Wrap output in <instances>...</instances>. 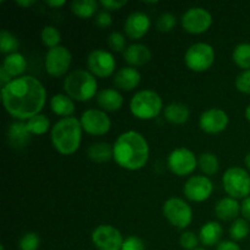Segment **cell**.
<instances>
[{"label":"cell","instance_id":"obj_7","mask_svg":"<svg viewBox=\"0 0 250 250\" xmlns=\"http://www.w3.org/2000/svg\"><path fill=\"white\" fill-rule=\"evenodd\" d=\"M215 60V51L208 43H195L187 49L185 55L186 65L188 68L197 72L207 71Z\"/></svg>","mask_w":250,"mask_h":250},{"label":"cell","instance_id":"obj_48","mask_svg":"<svg viewBox=\"0 0 250 250\" xmlns=\"http://www.w3.org/2000/svg\"><path fill=\"white\" fill-rule=\"evenodd\" d=\"M244 163H246L247 167H248L249 170H250V153H248L246 155V158H244Z\"/></svg>","mask_w":250,"mask_h":250},{"label":"cell","instance_id":"obj_14","mask_svg":"<svg viewBox=\"0 0 250 250\" xmlns=\"http://www.w3.org/2000/svg\"><path fill=\"white\" fill-rule=\"evenodd\" d=\"M81 126L87 133L105 134L111 127V121L104 111L98 109H88L81 116Z\"/></svg>","mask_w":250,"mask_h":250},{"label":"cell","instance_id":"obj_15","mask_svg":"<svg viewBox=\"0 0 250 250\" xmlns=\"http://www.w3.org/2000/svg\"><path fill=\"white\" fill-rule=\"evenodd\" d=\"M212 182L205 176H192L186 181L183 193L192 202H204L211 195Z\"/></svg>","mask_w":250,"mask_h":250},{"label":"cell","instance_id":"obj_17","mask_svg":"<svg viewBox=\"0 0 250 250\" xmlns=\"http://www.w3.org/2000/svg\"><path fill=\"white\" fill-rule=\"evenodd\" d=\"M150 27V19L146 12L134 11L127 16L125 21V32L132 39H139L148 32Z\"/></svg>","mask_w":250,"mask_h":250},{"label":"cell","instance_id":"obj_4","mask_svg":"<svg viewBox=\"0 0 250 250\" xmlns=\"http://www.w3.org/2000/svg\"><path fill=\"white\" fill-rule=\"evenodd\" d=\"M63 89L71 99L87 102L98 94V83L89 71L75 70L68 73L63 81Z\"/></svg>","mask_w":250,"mask_h":250},{"label":"cell","instance_id":"obj_1","mask_svg":"<svg viewBox=\"0 0 250 250\" xmlns=\"http://www.w3.org/2000/svg\"><path fill=\"white\" fill-rule=\"evenodd\" d=\"M2 104L11 116L29 120L36 116L45 104V88L33 76L15 78L1 88Z\"/></svg>","mask_w":250,"mask_h":250},{"label":"cell","instance_id":"obj_37","mask_svg":"<svg viewBox=\"0 0 250 250\" xmlns=\"http://www.w3.org/2000/svg\"><path fill=\"white\" fill-rule=\"evenodd\" d=\"M106 42L107 45L110 46V49H112V50L115 51H121L124 50V49H126L125 48V46H126V38H125L124 34L120 33V32L117 31L111 32V33L107 36Z\"/></svg>","mask_w":250,"mask_h":250},{"label":"cell","instance_id":"obj_29","mask_svg":"<svg viewBox=\"0 0 250 250\" xmlns=\"http://www.w3.org/2000/svg\"><path fill=\"white\" fill-rule=\"evenodd\" d=\"M198 165L200 170L208 176L215 175L219 171V159L212 153H203L198 158Z\"/></svg>","mask_w":250,"mask_h":250},{"label":"cell","instance_id":"obj_22","mask_svg":"<svg viewBox=\"0 0 250 250\" xmlns=\"http://www.w3.org/2000/svg\"><path fill=\"white\" fill-rule=\"evenodd\" d=\"M241 212V205L234 198L226 197L215 205V214L221 220H234Z\"/></svg>","mask_w":250,"mask_h":250},{"label":"cell","instance_id":"obj_35","mask_svg":"<svg viewBox=\"0 0 250 250\" xmlns=\"http://www.w3.org/2000/svg\"><path fill=\"white\" fill-rule=\"evenodd\" d=\"M41 239L36 232H27L20 238L19 248L20 250H37L39 248Z\"/></svg>","mask_w":250,"mask_h":250},{"label":"cell","instance_id":"obj_33","mask_svg":"<svg viewBox=\"0 0 250 250\" xmlns=\"http://www.w3.org/2000/svg\"><path fill=\"white\" fill-rule=\"evenodd\" d=\"M250 226L246 219H236L229 227V236L233 241H242L249 234Z\"/></svg>","mask_w":250,"mask_h":250},{"label":"cell","instance_id":"obj_9","mask_svg":"<svg viewBox=\"0 0 250 250\" xmlns=\"http://www.w3.org/2000/svg\"><path fill=\"white\" fill-rule=\"evenodd\" d=\"M183 28L189 33H203L212 23V16L207 9L199 6L186 10L181 19Z\"/></svg>","mask_w":250,"mask_h":250},{"label":"cell","instance_id":"obj_21","mask_svg":"<svg viewBox=\"0 0 250 250\" xmlns=\"http://www.w3.org/2000/svg\"><path fill=\"white\" fill-rule=\"evenodd\" d=\"M97 103L106 111L119 110L124 104V97L114 88H104L97 94Z\"/></svg>","mask_w":250,"mask_h":250},{"label":"cell","instance_id":"obj_3","mask_svg":"<svg viewBox=\"0 0 250 250\" xmlns=\"http://www.w3.org/2000/svg\"><path fill=\"white\" fill-rule=\"evenodd\" d=\"M82 126L76 117H62L51 128V142L61 154L75 153L81 144Z\"/></svg>","mask_w":250,"mask_h":250},{"label":"cell","instance_id":"obj_32","mask_svg":"<svg viewBox=\"0 0 250 250\" xmlns=\"http://www.w3.org/2000/svg\"><path fill=\"white\" fill-rule=\"evenodd\" d=\"M50 126V121L48 117L43 114H38L36 116L31 117L27 121V128L31 134H43L45 133Z\"/></svg>","mask_w":250,"mask_h":250},{"label":"cell","instance_id":"obj_10","mask_svg":"<svg viewBox=\"0 0 250 250\" xmlns=\"http://www.w3.org/2000/svg\"><path fill=\"white\" fill-rule=\"evenodd\" d=\"M71 60H72V56L66 46L58 45L55 48L49 49L45 54L46 72L54 77L62 76L63 73L67 72Z\"/></svg>","mask_w":250,"mask_h":250},{"label":"cell","instance_id":"obj_39","mask_svg":"<svg viewBox=\"0 0 250 250\" xmlns=\"http://www.w3.org/2000/svg\"><path fill=\"white\" fill-rule=\"evenodd\" d=\"M180 244L186 250H195L198 246V238L192 231H186L181 234Z\"/></svg>","mask_w":250,"mask_h":250},{"label":"cell","instance_id":"obj_44","mask_svg":"<svg viewBox=\"0 0 250 250\" xmlns=\"http://www.w3.org/2000/svg\"><path fill=\"white\" fill-rule=\"evenodd\" d=\"M241 212L243 215V219L250 222V197L246 198L241 204Z\"/></svg>","mask_w":250,"mask_h":250},{"label":"cell","instance_id":"obj_12","mask_svg":"<svg viewBox=\"0 0 250 250\" xmlns=\"http://www.w3.org/2000/svg\"><path fill=\"white\" fill-rule=\"evenodd\" d=\"M92 241L99 250H121L125 239L117 229L110 225H100L93 231Z\"/></svg>","mask_w":250,"mask_h":250},{"label":"cell","instance_id":"obj_43","mask_svg":"<svg viewBox=\"0 0 250 250\" xmlns=\"http://www.w3.org/2000/svg\"><path fill=\"white\" fill-rule=\"evenodd\" d=\"M215 250H241V249H239L238 244H236L234 242L224 241V242H220V243L217 244L216 249Z\"/></svg>","mask_w":250,"mask_h":250},{"label":"cell","instance_id":"obj_20","mask_svg":"<svg viewBox=\"0 0 250 250\" xmlns=\"http://www.w3.org/2000/svg\"><path fill=\"white\" fill-rule=\"evenodd\" d=\"M7 142L12 148H23L31 139V133L27 128V124L19 121L14 122L7 127Z\"/></svg>","mask_w":250,"mask_h":250},{"label":"cell","instance_id":"obj_40","mask_svg":"<svg viewBox=\"0 0 250 250\" xmlns=\"http://www.w3.org/2000/svg\"><path fill=\"white\" fill-rule=\"evenodd\" d=\"M121 250H146V246L139 237L129 236L124 241Z\"/></svg>","mask_w":250,"mask_h":250},{"label":"cell","instance_id":"obj_42","mask_svg":"<svg viewBox=\"0 0 250 250\" xmlns=\"http://www.w3.org/2000/svg\"><path fill=\"white\" fill-rule=\"evenodd\" d=\"M100 4L105 7V10H117L127 4L126 0H102Z\"/></svg>","mask_w":250,"mask_h":250},{"label":"cell","instance_id":"obj_31","mask_svg":"<svg viewBox=\"0 0 250 250\" xmlns=\"http://www.w3.org/2000/svg\"><path fill=\"white\" fill-rule=\"evenodd\" d=\"M19 39L14 36L12 33H10L6 29H2L0 32V51L2 54H14L17 53V49H19Z\"/></svg>","mask_w":250,"mask_h":250},{"label":"cell","instance_id":"obj_27","mask_svg":"<svg viewBox=\"0 0 250 250\" xmlns=\"http://www.w3.org/2000/svg\"><path fill=\"white\" fill-rule=\"evenodd\" d=\"M50 107L59 116L70 117L75 112V104L73 100L67 94H55L50 99Z\"/></svg>","mask_w":250,"mask_h":250},{"label":"cell","instance_id":"obj_5","mask_svg":"<svg viewBox=\"0 0 250 250\" xmlns=\"http://www.w3.org/2000/svg\"><path fill=\"white\" fill-rule=\"evenodd\" d=\"M132 114L141 120H150L158 116L163 107L160 95L150 89L137 92L129 103Z\"/></svg>","mask_w":250,"mask_h":250},{"label":"cell","instance_id":"obj_28","mask_svg":"<svg viewBox=\"0 0 250 250\" xmlns=\"http://www.w3.org/2000/svg\"><path fill=\"white\" fill-rule=\"evenodd\" d=\"M71 10L77 16L87 19L97 15L98 2L95 0H73L71 4Z\"/></svg>","mask_w":250,"mask_h":250},{"label":"cell","instance_id":"obj_46","mask_svg":"<svg viewBox=\"0 0 250 250\" xmlns=\"http://www.w3.org/2000/svg\"><path fill=\"white\" fill-rule=\"evenodd\" d=\"M46 4L53 7H60L66 4L65 0H46Z\"/></svg>","mask_w":250,"mask_h":250},{"label":"cell","instance_id":"obj_36","mask_svg":"<svg viewBox=\"0 0 250 250\" xmlns=\"http://www.w3.org/2000/svg\"><path fill=\"white\" fill-rule=\"evenodd\" d=\"M176 26V17L171 12H164L156 21V28L160 32H170Z\"/></svg>","mask_w":250,"mask_h":250},{"label":"cell","instance_id":"obj_34","mask_svg":"<svg viewBox=\"0 0 250 250\" xmlns=\"http://www.w3.org/2000/svg\"><path fill=\"white\" fill-rule=\"evenodd\" d=\"M42 41L49 48H55L59 45L61 41V34L59 32V29L54 26H45L42 29Z\"/></svg>","mask_w":250,"mask_h":250},{"label":"cell","instance_id":"obj_41","mask_svg":"<svg viewBox=\"0 0 250 250\" xmlns=\"http://www.w3.org/2000/svg\"><path fill=\"white\" fill-rule=\"evenodd\" d=\"M111 14L107 10H100V11L97 12V15L94 17V23L98 27H100V28H106V27H109L111 24Z\"/></svg>","mask_w":250,"mask_h":250},{"label":"cell","instance_id":"obj_24","mask_svg":"<svg viewBox=\"0 0 250 250\" xmlns=\"http://www.w3.org/2000/svg\"><path fill=\"white\" fill-rule=\"evenodd\" d=\"M164 116L167 121L176 125H182L189 119V109L182 103H171L165 107Z\"/></svg>","mask_w":250,"mask_h":250},{"label":"cell","instance_id":"obj_2","mask_svg":"<svg viewBox=\"0 0 250 250\" xmlns=\"http://www.w3.org/2000/svg\"><path fill=\"white\" fill-rule=\"evenodd\" d=\"M149 158L146 139L136 131L120 134L114 144V160L117 165L127 170H139Z\"/></svg>","mask_w":250,"mask_h":250},{"label":"cell","instance_id":"obj_8","mask_svg":"<svg viewBox=\"0 0 250 250\" xmlns=\"http://www.w3.org/2000/svg\"><path fill=\"white\" fill-rule=\"evenodd\" d=\"M163 212L166 219L176 227L186 229L192 221V209L181 198H170L164 203Z\"/></svg>","mask_w":250,"mask_h":250},{"label":"cell","instance_id":"obj_50","mask_svg":"<svg viewBox=\"0 0 250 250\" xmlns=\"http://www.w3.org/2000/svg\"><path fill=\"white\" fill-rule=\"evenodd\" d=\"M0 250H5V248H4V246H2V244H1V246H0Z\"/></svg>","mask_w":250,"mask_h":250},{"label":"cell","instance_id":"obj_38","mask_svg":"<svg viewBox=\"0 0 250 250\" xmlns=\"http://www.w3.org/2000/svg\"><path fill=\"white\" fill-rule=\"evenodd\" d=\"M236 88L244 94H250V70H244L236 78Z\"/></svg>","mask_w":250,"mask_h":250},{"label":"cell","instance_id":"obj_26","mask_svg":"<svg viewBox=\"0 0 250 250\" xmlns=\"http://www.w3.org/2000/svg\"><path fill=\"white\" fill-rule=\"evenodd\" d=\"M2 68L9 73L11 77H19L26 71L27 61L24 56L20 53H14L7 55L2 61Z\"/></svg>","mask_w":250,"mask_h":250},{"label":"cell","instance_id":"obj_25","mask_svg":"<svg viewBox=\"0 0 250 250\" xmlns=\"http://www.w3.org/2000/svg\"><path fill=\"white\" fill-rule=\"evenodd\" d=\"M87 155L94 163H106L114 158V146L105 142H98L88 148Z\"/></svg>","mask_w":250,"mask_h":250},{"label":"cell","instance_id":"obj_16","mask_svg":"<svg viewBox=\"0 0 250 250\" xmlns=\"http://www.w3.org/2000/svg\"><path fill=\"white\" fill-rule=\"evenodd\" d=\"M229 125V116L221 109L211 107L200 115L199 126L207 133H220Z\"/></svg>","mask_w":250,"mask_h":250},{"label":"cell","instance_id":"obj_23","mask_svg":"<svg viewBox=\"0 0 250 250\" xmlns=\"http://www.w3.org/2000/svg\"><path fill=\"white\" fill-rule=\"evenodd\" d=\"M222 229L221 225L217 224L215 221L207 222L204 226L200 229L199 231V239L204 246L207 247H212L215 244L219 243L220 238L222 236Z\"/></svg>","mask_w":250,"mask_h":250},{"label":"cell","instance_id":"obj_18","mask_svg":"<svg viewBox=\"0 0 250 250\" xmlns=\"http://www.w3.org/2000/svg\"><path fill=\"white\" fill-rule=\"evenodd\" d=\"M124 58L127 63L132 66H143L151 59V51L144 44H131L124 51Z\"/></svg>","mask_w":250,"mask_h":250},{"label":"cell","instance_id":"obj_11","mask_svg":"<svg viewBox=\"0 0 250 250\" xmlns=\"http://www.w3.org/2000/svg\"><path fill=\"white\" fill-rule=\"evenodd\" d=\"M198 160L194 153L189 149L181 146L170 153L167 158V166L175 175L185 176L193 172L197 166Z\"/></svg>","mask_w":250,"mask_h":250},{"label":"cell","instance_id":"obj_30","mask_svg":"<svg viewBox=\"0 0 250 250\" xmlns=\"http://www.w3.org/2000/svg\"><path fill=\"white\" fill-rule=\"evenodd\" d=\"M232 59L237 66L250 70V43H241L234 48Z\"/></svg>","mask_w":250,"mask_h":250},{"label":"cell","instance_id":"obj_19","mask_svg":"<svg viewBox=\"0 0 250 250\" xmlns=\"http://www.w3.org/2000/svg\"><path fill=\"white\" fill-rule=\"evenodd\" d=\"M141 82V73L137 68L122 67L114 75V84L122 90H132Z\"/></svg>","mask_w":250,"mask_h":250},{"label":"cell","instance_id":"obj_51","mask_svg":"<svg viewBox=\"0 0 250 250\" xmlns=\"http://www.w3.org/2000/svg\"><path fill=\"white\" fill-rule=\"evenodd\" d=\"M195 250H208V249H205V248H197Z\"/></svg>","mask_w":250,"mask_h":250},{"label":"cell","instance_id":"obj_6","mask_svg":"<svg viewBox=\"0 0 250 250\" xmlns=\"http://www.w3.org/2000/svg\"><path fill=\"white\" fill-rule=\"evenodd\" d=\"M222 183L227 194L234 199L248 198L250 193V176L243 167L232 166L227 168L222 177Z\"/></svg>","mask_w":250,"mask_h":250},{"label":"cell","instance_id":"obj_47","mask_svg":"<svg viewBox=\"0 0 250 250\" xmlns=\"http://www.w3.org/2000/svg\"><path fill=\"white\" fill-rule=\"evenodd\" d=\"M16 2L19 6H23V7H29L32 6L33 4H36V1L34 0H16Z\"/></svg>","mask_w":250,"mask_h":250},{"label":"cell","instance_id":"obj_45","mask_svg":"<svg viewBox=\"0 0 250 250\" xmlns=\"http://www.w3.org/2000/svg\"><path fill=\"white\" fill-rule=\"evenodd\" d=\"M11 76L9 75V73L6 72V71L4 70V68L2 67H0V83H1V87L4 88L5 85L6 84H9L10 82H11Z\"/></svg>","mask_w":250,"mask_h":250},{"label":"cell","instance_id":"obj_13","mask_svg":"<svg viewBox=\"0 0 250 250\" xmlns=\"http://www.w3.org/2000/svg\"><path fill=\"white\" fill-rule=\"evenodd\" d=\"M87 66L93 75L98 77H107L116 66L114 55L104 49H94L87 56Z\"/></svg>","mask_w":250,"mask_h":250},{"label":"cell","instance_id":"obj_49","mask_svg":"<svg viewBox=\"0 0 250 250\" xmlns=\"http://www.w3.org/2000/svg\"><path fill=\"white\" fill-rule=\"evenodd\" d=\"M244 114H246V119L250 122V104L246 107V112H244Z\"/></svg>","mask_w":250,"mask_h":250}]
</instances>
